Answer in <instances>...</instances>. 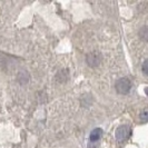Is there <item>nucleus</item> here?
<instances>
[{
  "mask_svg": "<svg viewBox=\"0 0 148 148\" xmlns=\"http://www.w3.org/2000/svg\"><path fill=\"white\" fill-rule=\"evenodd\" d=\"M115 87H116L117 92L121 94V95H127L132 89V82L129 80V78L123 77V78H120L116 82Z\"/></svg>",
  "mask_w": 148,
  "mask_h": 148,
  "instance_id": "f257e3e1",
  "label": "nucleus"
},
{
  "mask_svg": "<svg viewBox=\"0 0 148 148\" xmlns=\"http://www.w3.org/2000/svg\"><path fill=\"white\" fill-rule=\"evenodd\" d=\"M139 118H140V120L143 123H146V121H147L148 116H147V110H146V109H144V110L141 111V114L139 115Z\"/></svg>",
  "mask_w": 148,
  "mask_h": 148,
  "instance_id": "39448f33",
  "label": "nucleus"
},
{
  "mask_svg": "<svg viewBox=\"0 0 148 148\" xmlns=\"http://www.w3.org/2000/svg\"><path fill=\"white\" fill-rule=\"evenodd\" d=\"M147 64H148V61L147 60H145L144 61V64H143V73L145 75H147L148 74V70H147Z\"/></svg>",
  "mask_w": 148,
  "mask_h": 148,
  "instance_id": "0eeeda50",
  "label": "nucleus"
},
{
  "mask_svg": "<svg viewBox=\"0 0 148 148\" xmlns=\"http://www.w3.org/2000/svg\"><path fill=\"white\" fill-rule=\"evenodd\" d=\"M130 133H132L130 127L127 126V125H123V126L118 127L117 130H116V139L119 143L125 141L130 136Z\"/></svg>",
  "mask_w": 148,
  "mask_h": 148,
  "instance_id": "f03ea898",
  "label": "nucleus"
},
{
  "mask_svg": "<svg viewBox=\"0 0 148 148\" xmlns=\"http://www.w3.org/2000/svg\"><path fill=\"white\" fill-rule=\"evenodd\" d=\"M86 60H87L88 66L96 67V66H98V65L100 64V61H101V55L98 53V52H90V53L87 55Z\"/></svg>",
  "mask_w": 148,
  "mask_h": 148,
  "instance_id": "7ed1b4c3",
  "label": "nucleus"
},
{
  "mask_svg": "<svg viewBox=\"0 0 148 148\" xmlns=\"http://www.w3.org/2000/svg\"><path fill=\"white\" fill-rule=\"evenodd\" d=\"M140 34L143 35V36H141L143 39H144V40H146V39H147V38H146V36H147V28H146V27H144V28L141 29Z\"/></svg>",
  "mask_w": 148,
  "mask_h": 148,
  "instance_id": "423d86ee",
  "label": "nucleus"
},
{
  "mask_svg": "<svg viewBox=\"0 0 148 148\" xmlns=\"http://www.w3.org/2000/svg\"><path fill=\"white\" fill-rule=\"evenodd\" d=\"M101 136H103V129H100V128H95L91 134H90V141L91 143H94V141H98L100 138H101Z\"/></svg>",
  "mask_w": 148,
  "mask_h": 148,
  "instance_id": "20e7f679",
  "label": "nucleus"
}]
</instances>
